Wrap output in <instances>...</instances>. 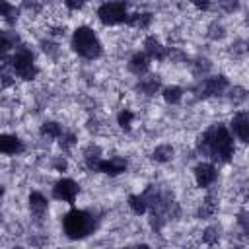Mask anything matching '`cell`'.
<instances>
[{
    "label": "cell",
    "mask_w": 249,
    "mask_h": 249,
    "mask_svg": "<svg viewBox=\"0 0 249 249\" xmlns=\"http://www.w3.org/2000/svg\"><path fill=\"white\" fill-rule=\"evenodd\" d=\"M196 150L198 154L206 156L218 163H228L233 154H235V144H233V136L231 132L228 130L226 124L222 123H216V124H210L196 140Z\"/></svg>",
    "instance_id": "6da1fadb"
},
{
    "label": "cell",
    "mask_w": 249,
    "mask_h": 249,
    "mask_svg": "<svg viewBox=\"0 0 249 249\" xmlns=\"http://www.w3.org/2000/svg\"><path fill=\"white\" fill-rule=\"evenodd\" d=\"M95 216L84 208H76L72 206L64 218H62V230H64V235L68 239H86L88 235H91L95 231Z\"/></svg>",
    "instance_id": "7a4b0ae2"
},
{
    "label": "cell",
    "mask_w": 249,
    "mask_h": 249,
    "mask_svg": "<svg viewBox=\"0 0 249 249\" xmlns=\"http://www.w3.org/2000/svg\"><path fill=\"white\" fill-rule=\"evenodd\" d=\"M70 45H72V51L86 60H95L103 54V43L93 31V27L89 25H78L72 31Z\"/></svg>",
    "instance_id": "3957f363"
},
{
    "label": "cell",
    "mask_w": 249,
    "mask_h": 249,
    "mask_svg": "<svg viewBox=\"0 0 249 249\" xmlns=\"http://www.w3.org/2000/svg\"><path fill=\"white\" fill-rule=\"evenodd\" d=\"M10 66H12L14 74H16L19 80H23V82L35 80V76H37V72H39L31 51L25 49V47H19V49L10 56Z\"/></svg>",
    "instance_id": "277c9868"
},
{
    "label": "cell",
    "mask_w": 249,
    "mask_h": 249,
    "mask_svg": "<svg viewBox=\"0 0 249 249\" xmlns=\"http://www.w3.org/2000/svg\"><path fill=\"white\" fill-rule=\"evenodd\" d=\"M128 4L124 2H103L95 10V18L103 25H121L128 19Z\"/></svg>",
    "instance_id": "5b68a950"
},
{
    "label": "cell",
    "mask_w": 249,
    "mask_h": 249,
    "mask_svg": "<svg viewBox=\"0 0 249 249\" xmlns=\"http://www.w3.org/2000/svg\"><path fill=\"white\" fill-rule=\"evenodd\" d=\"M78 195H80V185L74 179H70V177L58 179L54 183V187H53V198L60 200V202H66L70 206H74Z\"/></svg>",
    "instance_id": "8992f818"
},
{
    "label": "cell",
    "mask_w": 249,
    "mask_h": 249,
    "mask_svg": "<svg viewBox=\"0 0 249 249\" xmlns=\"http://www.w3.org/2000/svg\"><path fill=\"white\" fill-rule=\"evenodd\" d=\"M230 88V80L222 74L218 76H210V78H204L198 86V95L200 97H216V95H222L226 89Z\"/></svg>",
    "instance_id": "52a82bcc"
},
{
    "label": "cell",
    "mask_w": 249,
    "mask_h": 249,
    "mask_svg": "<svg viewBox=\"0 0 249 249\" xmlns=\"http://www.w3.org/2000/svg\"><path fill=\"white\" fill-rule=\"evenodd\" d=\"M193 175H195V183L196 187L200 189H208L210 185L216 183L218 179V167L212 163V161H198L193 169Z\"/></svg>",
    "instance_id": "ba28073f"
},
{
    "label": "cell",
    "mask_w": 249,
    "mask_h": 249,
    "mask_svg": "<svg viewBox=\"0 0 249 249\" xmlns=\"http://www.w3.org/2000/svg\"><path fill=\"white\" fill-rule=\"evenodd\" d=\"M230 126H231V132L243 142L247 144L249 142V113L245 109H239L233 113L231 121H230Z\"/></svg>",
    "instance_id": "9c48e42d"
},
{
    "label": "cell",
    "mask_w": 249,
    "mask_h": 249,
    "mask_svg": "<svg viewBox=\"0 0 249 249\" xmlns=\"http://www.w3.org/2000/svg\"><path fill=\"white\" fill-rule=\"evenodd\" d=\"M144 54L150 60H165L169 56V47H165L156 35H148L144 39Z\"/></svg>",
    "instance_id": "30bf717a"
},
{
    "label": "cell",
    "mask_w": 249,
    "mask_h": 249,
    "mask_svg": "<svg viewBox=\"0 0 249 249\" xmlns=\"http://www.w3.org/2000/svg\"><path fill=\"white\" fill-rule=\"evenodd\" d=\"M126 167H128L126 160L115 156V158H101L99 163H97V167H95V171L105 173V175H109V177H117V175L124 173Z\"/></svg>",
    "instance_id": "8fae6325"
},
{
    "label": "cell",
    "mask_w": 249,
    "mask_h": 249,
    "mask_svg": "<svg viewBox=\"0 0 249 249\" xmlns=\"http://www.w3.org/2000/svg\"><path fill=\"white\" fill-rule=\"evenodd\" d=\"M23 152V142L16 136V134H8V132H0V154L6 156H18Z\"/></svg>",
    "instance_id": "7c38bea8"
},
{
    "label": "cell",
    "mask_w": 249,
    "mask_h": 249,
    "mask_svg": "<svg viewBox=\"0 0 249 249\" xmlns=\"http://www.w3.org/2000/svg\"><path fill=\"white\" fill-rule=\"evenodd\" d=\"M27 200H29V210H31V214H33L35 218H43V216L47 214V210H49V200H47V196H45L43 193L31 191L29 196H27Z\"/></svg>",
    "instance_id": "4fadbf2b"
},
{
    "label": "cell",
    "mask_w": 249,
    "mask_h": 249,
    "mask_svg": "<svg viewBox=\"0 0 249 249\" xmlns=\"http://www.w3.org/2000/svg\"><path fill=\"white\" fill-rule=\"evenodd\" d=\"M150 58L144 54V53H134L132 56H130V60H128V70L134 74V76H144V74H148V70H150Z\"/></svg>",
    "instance_id": "5bb4252c"
},
{
    "label": "cell",
    "mask_w": 249,
    "mask_h": 249,
    "mask_svg": "<svg viewBox=\"0 0 249 249\" xmlns=\"http://www.w3.org/2000/svg\"><path fill=\"white\" fill-rule=\"evenodd\" d=\"M183 95H185V89L181 88V86H165L163 89H161V97H163V101L167 103V105H177V103H181V99H183Z\"/></svg>",
    "instance_id": "9a60e30c"
},
{
    "label": "cell",
    "mask_w": 249,
    "mask_h": 249,
    "mask_svg": "<svg viewBox=\"0 0 249 249\" xmlns=\"http://www.w3.org/2000/svg\"><path fill=\"white\" fill-rule=\"evenodd\" d=\"M173 154H175V150H173L171 144H160V146L154 148L152 158H154L156 163H167V161L173 160Z\"/></svg>",
    "instance_id": "2e32d148"
},
{
    "label": "cell",
    "mask_w": 249,
    "mask_h": 249,
    "mask_svg": "<svg viewBox=\"0 0 249 249\" xmlns=\"http://www.w3.org/2000/svg\"><path fill=\"white\" fill-rule=\"evenodd\" d=\"M126 204H128V208L132 210L134 216H144L148 212V202H146L144 195H130Z\"/></svg>",
    "instance_id": "e0dca14e"
},
{
    "label": "cell",
    "mask_w": 249,
    "mask_h": 249,
    "mask_svg": "<svg viewBox=\"0 0 249 249\" xmlns=\"http://www.w3.org/2000/svg\"><path fill=\"white\" fill-rule=\"evenodd\" d=\"M18 37L6 29H0V56H8V51L16 47Z\"/></svg>",
    "instance_id": "ac0fdd59"
},
{
    "label": "cell",
    "mask_w": 249,
    "mask_h": 249,
    "mask_svg": "<svg viewBox=\"0 0 249 249\" xmlns=\"http://www.w3.org/2000/svg\"><path fill=\"white\" fill-rule=\"evenodd\" d=\"M62 132V124H58L56 121H47L41 124V136L45 138H60Z\"/></svg>",
    "instance_id": "d6986e66"
},
{
    "label": "cell",
    "mask_w": 249,
    "mask_h": 249,
    "mask_svg": "<svg viewBox=\"0 0 249 249\" xmlns=\"http://www.w3.org/2000/svg\"><path fill=\"white\" fill-rule=\"evenodd\" d=\"M18 14H19V10H18L14 4L0 0V18H2L4 21H8V23H16Z\"/></svg>",
    "instance_id": "ffe728a7"
},
{
    "label": "cell",
    "mask_w": 249,
    "mask_h": 249,
    "mask_svg": "<svg viewBox=\"0 0 249 249\" xmlns=\"http://www.w3.org/2000/svg\"><path fill=\"white\" fill-rule=\"evenodd\" d=\"M134 119H136V115H134L130 109H121V111H119V115H117V124H119L124 132H128V130L132 128Z\"/></svg>",
    "instance_id": "44dd1931"
},
{
    "label": "cell",
    "mask_w": 249,
    "mask_h": 249,
    "mask_svg": "<svg viewBox=\"0 0 249 249\" xmlns=\"http://www.w3.org/2000/svg\"><path fill=\"white\" fill-rule=\"evenodd\" d=\"M140 89H142V93H146V95H154L156 91H160V82L156 80V78H142L140 80Z\"/></svg>",
    "instance_id": "7402d4cb"
},
{
    "label": "cell",
    "mask_w": 249,
    "mask_h": 249,
    "mask_svg": "<svg viewBox=\"0 0 249 249\" xmlns=\"http://www.w3.org/2000/svg\"><path fill=\"white\" fill-rule=\"evenodd\" d=\"M58 140H60V148H62V150H70V148H74L76 142H78L76 134H72V132H62V136H60Z\"/></svg>",
    "instance_id": "603a6c76"
},
{
    "label": "cell",
    "mask_w": 249,
    "mask_h": 249,
    "mask_svg": "<svg viewBox=\"0 0 249 249\" xmlns=\"http://www.w3.org/2000/svg\"><path fill=\"white\" fill-rule=\"evenodd\" d=\"M218 237H220L218 228H206L204 233H202V241H204L206 245H214V243H218Z\"/></svg>",
    "instance_id": "cb8c5ba5"
},
{
    "label": "cell",
    "mask_w": 249,
    "mask_h": 249,
    "mask_svg": "<svg viewBox=\"0 0 249 249\" xmlns=\"http://www.w3.org/2000/svg\"><path fill=\"white\" fill-rule=\"evenodd\" d=\"M124 249H150L146 243H138V245H132V247H124Z\"/></svg>",
    "instance_id": "d4e9b609"
},
{
    "label": "cell",
    "mask_w": 249,
    "mask_h": 249,
    "mask_svg": "<svg viewBox=\"0 0 249 249\" xmlns=\"http://www.w3.org/2000/svg\"><path fill=\"white\" fill-rule=\"evenodd\" d=\"M2 195H4V187L0 185V196H2Z\"/></svg>",
    "instance_id": "484cf974"
},
{
    "label": "cell",
    "mask_w": 249,
    "mask_h": 249,
    "mask_svg": "<svg viewBox=\"0 0 249 249\" xmlns=\"http://www.w3.org/2000/svg\"><path fill=\"white\" fill-rule=\"evenodd\" d=\"M12 249H23V247H19V245H18V247H12Z\"/></svg>",
    "instance_id": "4316f807"
},
{
    "label": "cell",
    "mask_w": 249,
    "mask_h": 249,
    "mask_svg": "<svg viewBox=\"0 0 249 249\" xmlns=\"http://www.w3.org/2000/svg\"><path fill=\"white\" fill-rule=\"evenodd\" d=\"M233 249H245V247H233Z\"/></svg>",
    "instance_id": "83f0119b"
}]
</instances>
